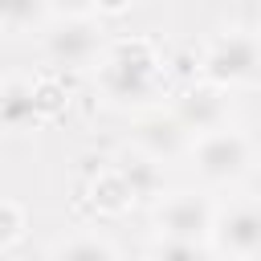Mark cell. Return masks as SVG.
Segmentation results:
<instances>
[{
  "label": "cell",
  "instance_id": "cell-1",
  "mask_svg": "<svg viewBox=\"0 0 261 261\" xmlns=\"http://www.w3.org/2000/svg\"><path fill=\"white\" fill-rule=\"evenodd\" d=\"M257 69V41L245 37V33H228L212 45L208 53V73L220 77V82H237V77H249Z\"/></svg>",
  "mask_w": 261,
  "mask_h": 261
},
{
  "label": "cell",
  "instance_id": "cell-2",
  "mask_svg": "<svg viewBox=\"0 0 261 261\" xmlns=\"http://www.w3.org/2000/svg\"><path fill=\"white\" fill-rule=\"evenodd\" d=\"M196 159H200V171H204L208 179H228V175H237V171L245 167L249 155H245V143H241L237 135L216 130V135H208V139L200 143Z\"/></svg>",
  "mask_w": 261,
  "mask_h": 261
},
{
  "label": "cell",
  "instance_id": "cell-3",
  "mask_svg": "<svg viewBox=\"0 0 261 261\" xmlns=\"http://www.w3.org/2000/svg\"><path fill=\"white\" fill-rule=\"evenodd\" d=\"M220 245L237 257H257L261 253V208L241 204L220 220Z\"/></svg>",
  "mask_w": 261,
  "mask_h": 261
},
{
  "label": "cell",
  "instance_id": "cell-4",
  "mask_svg": "<svg viewBox=\"0 0 261 261\" xmlns=\"http://www.w3.org/2000/svg\"><path fill=\"white\" fill-rule=\"evenodd\" d=\"M159 224H163L167 241H196V237L208 228V208H204L196 196H175V200L159 212Z\"/></svg>",
  "mask_w": 261,
  "mask_h": 261
},
{
  "label": "cell",
  "instance_id": "cell-5",
  "mask_svg": "<svg viewBox=\"0 0 261 261\" xmlns=\"http://www.w3.org/2000/svg\"><path fill=\"white\" fill-rule=\"evenodd\" d=\"M147 82H151V65H147V61H130V53L114 57L110 69H106V86H110L114 94H122V98H126V94H143Z\"/></svg>",
  "mask_w": 261,
  "mask_h": 261
},
{
  "label": "cell",
  "instance_id": "cell-6",
  "mask_svg": "<svg viewBox=\"0 0 261 261\" xmlns=\"http://www.w3.org/2000/svg\"><path fill=\"white\" fill-rule=\"evenodd\" d=\"M49 49H53V57H57V61L77 65V61H86V57L94 53V33H90L86 24H65L61 33H53V37H49Z\"/></svg>",
  "mask_w": 261,
  "mask_h": 261
},
{
  "label": "cell",
  "instance_id": "cell-7",
  "mask_svg": "<svg viewBox=\"0 0 261 261\" xmlns=\"http://www.w3.org/2000/svg\"><path fill=\"white\" fill-rule=\"evenodd\" d=\"M33 114H37V94L12 82V86L4 90V98H0V118H4V122L16 130V126L33 122Z\"/></svg>",
  "mask_w": 261,
  "mask_h": 261
},
{
  "label": "cell",
  "instance_id": "cell-8",
  "mask_svg": "<svg viewBox=\"0 0 261 261\" xmlns=\"http://www.w3.org/2000/svg\"><path fill=\"white\" fill-rule=\"evenodd\" d=\"M184 122L196 126V130L216 126V122H220V98H216L212 90H192V94L184 98Z\"/></svg>",
  "mask_w": 261,
  "mask_h": 261
},
{
  "label": "cell",
  "instance_id": "cell-9",
  "mask_svg": "<svg viewBox=\"0 0 261 261\" xmlns=\"http://www.w3.org/2000/svg\"><path fill=\"white\" fill-rule=\"evenodd\" d=\"M155 188H159V171H155L151 163L139 159V163L126 167V192H130V196H151Z\"/></svg>",
  "mask_w": 261,
  "mask_h": 261
},
{
  "label": "cell",
  "instance_id": "cell-10",
  "mask_svg": "<svg viewBox=\"0 0 261 261\" xmlns=\"http://www.w3.org/2000/svg\"><path fill=\"white\" fill-rule=\"evenodd\" d=\"M57 261H114V253L106 245H98V241H69L57 253Z\"/></svg>",
  "mask_w": 261,
  "mask_h": 261
},
{
  "label": "cell",
  "instance_id": "cell-11",
  "mask_svg": "<svg viewBox=\"0 0 261 261\" xmlns=\"http://www.w3.org/2000/svg\"><path fill=\"white\" fill-rule=\"evenodd\" d=\"M147 143H151L155 155H171V151L179 147V126H171V122H155V126H147Z\"/></svg>",
  "mask_w": 261,
  "mask_h": 261
},
{
  "label": "cell",
  "instance_id": "cell-12",
  "mask_svg": "<svg viewBox=\"0 0 261 261\" xmlns=\"http://www.w3.org/2000/svg\"><path fill=\"white\" fill-rule=\"evenodd\" d=\"M159 261H204V253L196 241H167L159 249Z\"/></svg>",
  "mask_w": 261,
  "mask_h": 261
},
{
  "label": "cell",
  "instance_id": "cell-13",
  "mask_svg": "<svg viewBox=\"0 0 261 261\" xmlns=\"http://www.w3.org/2000/svg\"><path fill=\"white\" fill-rule=\"evenodd\" d=\"M4 220H8V228H4V245H8V241H16V232H20V228H16V204H4Z\"/></svg>",
  "mask_w": 261,
  "mask_h": 261
}]
</instances>
